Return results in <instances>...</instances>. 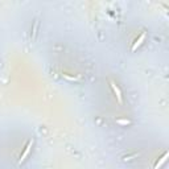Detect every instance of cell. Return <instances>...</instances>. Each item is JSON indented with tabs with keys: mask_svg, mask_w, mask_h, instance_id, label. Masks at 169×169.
Here are the masks:
<instances>
[{
	"mask_svg": "<svg viewBox=\"0 0 169 169\" xmlns=\"http://www.w3.org/2000/svg\"><path fill=\"white\" fill-rule=\"evenodd\" d=\"M145 37H147V34H145V33H141V34H140V37H139V38H137L136 41L133 42L132 48H131V50H132V52H135V50H136L137 48H139V46L141 45V44H143V41L145 40Z\"/></svg>",
	"mask_w": 169,
	"mask_h": 169,
	"instance_id": "3",
	"label": "cell"
},
{
	"mask_svg": "<svg viewBox=\"0 0 169 169\" xmlns=\"http://www.w3.org/2000/svg\"><path fill=\"white\" fill-rule=\"evenodd\" d=\"M168 156H169V153H168V152H165V153H164V156H162V157L160 158V160H158L157 162H156V165H155V169H158V168H161V165H162V164H164V162L166 161V158H168Z\"/></svg>",
	"mask_w": 169,
	"mask_h": 169,
	"instance_id": "4",
	"label": "cell"
},
{
	"mask_svg": "<svg viewBox=\"0 0 169 169\" xmlns=\"http://www.w3.org/2000/svg\"><path fill=\"white\" fill-rule=\"evenodd\" d=\"M116 123H118V124H120V126H128V124H130V120H126V119H118V120H116Z\"/></svg>",
	"mask_w": 169,
	"mask_h": 169,
	"instance_id": "6",
	"label": "cell"
},
{
	"mask_svg": "<svg viewBox=\"0 0 169 169\" xmlns=\"http://www.w3.org/2000/svg\"><path fill=\"white\" fill-rule=\"evenodd\" d=\"M33 143H34V141H33V139L32 140H29L28 141V145H27L25 147V149H24V152H23V155L20 156V160H19V164H21L23 161H24V160H25L27 158V156L29 155V152H30V149H32V147H33Z\"/></svg>",
	"mask_w": 169,
	"mask_h": 169,
	"instance_id": "1",
	"label": "cell"
},
{
	"mask_svg": "<svg viewBox=\"0 0 169 169\" xmlns=\"http://www.w3.org/2000/svg\"><path fill=\"white\" fill-rule=\"evenodd\" d=\"M37 30H38V20H36V21H34V24H33V28H32V40L36 38Z\"/></svg>",
	"mask_w": 169,
	"mask_h": 169,
	"instance_id": "5",
	"label": "cell"
},
{
	"mask_svg": "<svg viewBox=\"0 0 169 169\" xmlns=\"http://www.w3.org/2000/svg\"><path fill=\"white\" fill-rule=\"evenodd\" d=\"M110 85H111V87H112V91H114V94L116 95V99H118V102H119V103H123V97H122V91H120V89L116 86V83L114 82V81H111V82H110Z\"/></svg>",
	"mask_w": 169,
	"mask_h": 169,
	"instance_id": "2",
	"label": "cell"
}]
</instances>
